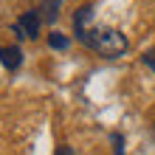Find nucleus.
Listing matches in <instances>:
<instances>
[{
	"label": "nucleus",
	"mask_w": 155,
	"mask_h": 155,
	"mask_svg": "<svg viewBox=\"0 0 155 155\" xmlns=\"http://www.w3.org/2000/svg\"><path fill=\"white\" fill-rule=\"evenodd\" d=\"M74 31L76 40L85 45V48L96 51L99 57L104 59H118L121 54H127L130 42L118 28H110V25H93V6H82L74 14Z\"/></svg>",
	"instance_id": "obj_1"
},
{
	"label": "nucleus",
	"mask_w": 155,
	"mask_h": 155,
	"mask_svg": "<svg viewBox=\"0 0 155 155\" xmlns=\"http://www.w3.org/2000/svg\"><path fill=\"white\" fill-rule=\"evenodd\" d=\"M40 25H42L40 8H31V12H23V14L12 23V31H14L17 40H37V37H40Z\"/></svg>",
	"instance_id": "obj_2"
},
{
	"label": "nucleus",
	"mask_w": 155,
	"mask_h": 155,
	"mask_svg": "<svg viewBox=\"0 0 155 155\" xmlns=\"http://www.w3.org/2000/svg\"><path fill=\"white\" fill-rule=\"evenodd\" d=\"M0 62H3L6 71H17L23 65V51L17 48V45H3V48H0Z\"/></svg>",
	"instance_id": "obj_3"
},
{
	"label": "nucleus",
	"mask_w": 155,
	"mask_h": 155,
	"mask_svg": "<svg viewBox=\"0 0 155 155\" xmlns=\"http://www.w3.org/2000/svg\"><path fill=\"white\" fill-rule=\"evenodd\" d=\"M59 8H62V0H40V14H42V23H57Z\"/></svg>",
	"instance_id": "obj_4"
},
{
	"label": "nucleus",
	"mask_w": 155,
	"mask_h": 155,
	"mask_svg": "<svg viewBox=\"0 0 155 155\" xmlns=\"http://www.w3.org/2000/svg\"><path fill=\"white\" fill-rule=\"evenodd\" d=\"M48 45H51L54 51H68L71 40H68V37H65L62 31H51V34H48Z\"/></svg>",
	"instance_id": "obj_5"
},
{
	"label": "nucleus",
	"mask_w": 155,
	"mask_h": 155,
	"mask_svg": "<svg viewBox=\"0 0 155 155\" xmlns=\"http://www.w3.org/2000/svg\"><path fill=\"white\" fill-rule=\"evenodd\" d=\"M110 141H113V152H116V155H124V135H121V133H113Z\"/></svg>",
	"instance_id": "obj_6"
},
{
	"label": "nucleus",
	"mask_w": 155,
	"mask_h": 155,
	"mask_svg": "<svg viewBox=\"0 0 155 155\" xmlns=\"http://www.w3.org/2000/svg\"><path fill=\"white\" fill-rule=\"evenodd\" d=\"M144 65H147L150 71H155V48H152V51H147V54H144Z\"/></svg>",
	"instance_id": "obj_7"
},
{
	"label": "nucleus",
	"mask_w": 155,
	"mask_h": 155,
	"mask_svg": "<svg viewBox=\"0 0 155 155\" xmlns=\"http://www.w3.org/2000/svg\"><path fill=\"white\" fill-rule=\"evenodd\" d=\"M54 155H76V152H74V147H68V144H59Z\"/></svg>",
	"instance_id": "obj_8"
}]
</instances>
